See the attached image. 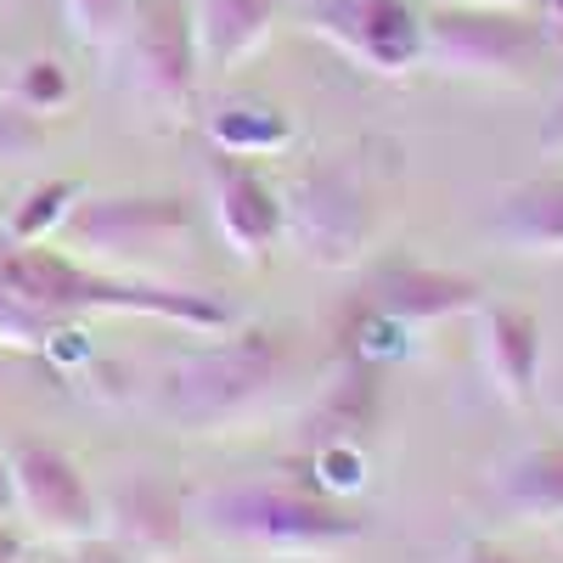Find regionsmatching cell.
<instances>
[{
	"label": "cell",
	"mask_w": 563,
	"mask_h": 563,
	"mask_svg": "<svg viewBox=\"0 0 563 563\" xmlns=\"http://www.w3.org/2000/svg\"><path fill=\"white\" fill-rule=\"evenodd\" d=\"M186 231H192V214H186L180 198H85L63 220L68 249L97 260L164 254L186 243Z\"/></svg>",
	"instance_id": "obj_8"
},
{
	"label": "cell",
	"mask_w": 563,
	"mask_h": 563,
	"mask_svg": "<svg viewBox=\"0 0 563 563\" xmlns=\"http://www.w3.org/2000/svg\"><path fill=\"white\" fill-rule=\"evenodd\" d=\"M209 214L220 243L238 260H265L282 243V198L276 186L238 153H220L209 164Z\"/></svg>",
	"instance_id": "obj_9"
},
{
	"label": "cell",
	"mask_w": 563,
	"mask_h": 563,
	"mask_svg": "<svg viewBox=\"0 0 563 563\" xmlns=\"http://www.w3.org/2000/svg\"><path fill=\"white\" fill-rule=\"evenodd\" d=\"M288 7L361 74L400 79L422 63V12H411V0H288Z\"/></svg>",
	"instance_id": "obj_5"
},
{
	"label": "cell",
	"mask_w": 563,
	"mask_h": 563,
	"mask_svg": "<svg viewBox=\"0 0 563 563\" xmlns=\"http://www.w3.org/2000/svg\"><path fill=\"white\" fill-rule=\"evenodd\" d=\"M63 18H68L79 45L108 52V45L119 40V29H124V18H130V0H63Z\"/></svg>",
	"instance_id": "obj_18"
},
{
	"label": "cell",
	"mask_w": 563,
	"mask_h": 563,
	"mask_svg": "<svg viewBox=\"0 0 563 563\" xmlns=\"http://www.w3.org/2000/svg\"><path fill=\"white\" fill-rule=\"evenodd\" d=\"M496 507L525 525H558L563 519V440H541L519 456L496 462L490 474Z\"/></svg>",
	"instance_id": "obj_12"
},
{
	"label": "cell",
	"mask_w": 563,
	"mask_h": 563,
	"mask_svg": "<svg viewBox=\"0 0 563 563\" xmlns=\"http://www.w3.org/2000/svg\"><path fill=\"white\" fill-rule=\"evenodd\" d=\"M0 563H18V547H12L7 536H0Z\"/></svg>",
	"instance_id": "obj_23"
},
{
	"label": "cell",
	"mask_w": 563,
	"mask_h": 563,
	"mask_svg": "<svg viewBox=\"0 0 563 563\" xmlns=\"http://www.w3.org/2000/svg\"><path fill=\"white\" fill-rule=\"evenodd\" d=\"M451 563H525V558H512V552H501V547H490V541H479V547H462Z\"/></svg>",
	"instance_id": "obj_21"
},
{
	"label": "cell",
	"mask_w": 563,
	"mask_h": 563,
	"mask_svg": "<svg viewBox=\"0 0 563 563\" xmlns=\"http://www.w3.org/2000/svg\"><path fill=\"white\" fill-rule=\"evenodd\" d=\"M102 525L135 558H175L180 536H186V512H180V501L164 485L135 479V485H119V496L102 507Z\"/></svg>",
	"instance_id": "obj_13"
},
{
	"label": "cell",
	"mask_w": 563,
	"mask_h": 563,
	"mask_svg": "<svg viewBox=\"0 0 563 563\" xmlns=\"http://www.w3.org/2000/svg\"><path fill=\"white\" fill-rule=\"evenodd\" d=\"M541 153H547V158H563V97L552 102V113H547V124H541Z\"/></svg>",
	"instance_id": "obj_20"
},
{
	"label": "cell",
	"mask_w": 563,
	"mask_h": 563,
	"mask_svg": "<svg viewBox=\"0 0 563 563\" xmlns=\"http://www.w3.org/2000/svg\"><path fill=\"white\" fill-rule=\"evenodd\" d=\"M74 198H79V192H74L68 180L34 186V192L12 209V220H7V231H0V238H7V243H45L52 231H63V220H68Z\"/></svg>",
	"instance_id": "obj_16"
},
{
	"label": "cell",
	"mask_w": 563,
	"mask_h": 563,
	"mask_svg": "<svg viewBox=\"0 0 563 563\" xmlns=\"http://www.w3.org/2000/svg\"><path fill=\"white\" fill-rule=\"evenodd\" d=\"M63 97H68V74L57 63H29L18 74V102L29 113H52V108H63Z\"/></svg>",
	"instance_id": "obj_19"
},
{
	"label": "cell",
	"mask_w": 563,
	"mask_h": 563,
	"mask_svg": "<svg viewBox=\"0 0 563 563\" xmlns=\"http://www.w3.org/2000/svg\"><path fill=\"white\" fill-rule=\"evenodd\" d=\"M108 52L119 57V79L141 108L180 113L192 102L203 68H198V40H192L186 0H141V7H130Z\"/></svg>",
	"instance_id": "obj_4"
},
{
	"label": "cell",
	"mask_w": 563,
	"mask_h": 563,
	"mask_svg": "<svg viewBox=\"0 0 563 563\" xmlns=\"http://www.w3.org/2000/svg\"><path fill=\"white\" fill-rule=\"evenodd\" d=\"M496 238L530 260L563 254V180H525L512 192H501Z\"/></svg>",
	"instance_id": "obj_15"
},
{
	"label": "cell",
	"mask_w": 563,
	"mask_h": 563,
	"mask_svg": "<svg viewBox=\"0 0 563 563\" xmlns=\"http://www.w3.org/2000/svg\"><path fill=\"white\" fill-rule=\"evenodd\" d=\"M282 389V350L254 333V339H225L198 355L169 366L158 389V411L180 434H231L249 417H260Z\"/></svg>",
	"instance_id": "obj_1"
},
{
	"label": "cell",
	"mask_w": 563,
	"mask_h": 563,
	"mask_svg": "<svg viewBox=\"0 0 563 563\" xmlns=\"http://www.w3.org/2000/svg\"><path fill=\"white\" fill-rule=\"evenodd\" d=\"M378 305L400 321H445V316H462V310H479L485 288L467 276H451V271L389 265L378 276Z\"/></svg>",
	"instance_id": "obj_14"
},
{
	"label": "cell",
	"mask_w": 563,
	"mask_h": 563,
	"mask_svg": "<svg viewBox=\"0 0 563 563\" xmlns=\"http://www.w3.org/2000/svg\"><path fill=\"white\" fill-rule=\"evenodd\" d=\"M12 512H18V496H12V467H7V451H0V530H7Z\"/></svg>",
	"instance_id": "obj_22"
},
{
	"label": "cell",
	"mask_w": 563,
	"mask_h": 563,
	"mask_svg": "<svg viewBox=\"0 0 563 563\" xmlns=\"http://www.w3.org/2000/svg\"><path fill=\"white\" fill-rule=\"evenodd\" d=\"M479 372L490 389L512 406H525L541 378V333L536 316L512 310V305H479Z\"/></svg>",
	"instance_id": "obj_11"
},
{
	"label": "cell",
	"mask_w": 563,
	"mask_h": 563,
	"mask_svg": "<svg viewBox=\"0 0 563 563\" xmlns=\"http://www.w3.org/2000/svg\"><path fill=\"white\" fill-rule=\"evenodd\" d=\"M282 238H294L305 260L316 265H350L372 243V203L361 180L344 169H310L294 180L282 203Z\"/></svg>",
	"instance_id": "obj_7"
},
{
	"label": "cell",
	"mask_w": 563,
	"mask_h": 563,
	"mask_svg": "<svg viewBox=\"0 0 563 563\" xmlns=\"http://www.w3.org/2000/svg\"><path fill=\"white\" fill-rule=\"evenodd\" d=\"M203 525L260 558H333L361 536V519L288 485H225L198 501Z\"/></svg>",
	"instance_id": "obj_2"
},
{
	"label": "cell",
	"mask_w": 563,
	"mask_h": 563,
	"mask_svg": "<svg viewBox=\"0 0 563 563\" xmlns=\"http://www.w3.org/2000/svg\"><path fill=\"white\" fill-rule=\"evenodd\" d=\"M547 57V18L525 7L462 0L422 18V63L456 79H525Z\"/></svg>",
	"instance_id": "obj_3"
},
{
	"label": "cell",
	"mask_w": 563,
	"mask_h": 563,
	"mask_svg": "<svg viewBox=\"0 0 563 563\" xmlns=\"http://www.w3.org/2000/svg\"><path fill=\"white\" fill-rule=\"evenodd\" d=\"M7 467H12V496L18 512L29 519L34 536L79 547L90 536H102V501L85 485L79 462L45 440H12L7 445Z\"/></svg>",
	"instance_id": "obj_6"
},
{
	"label": "cell",
	"mask_w": 563,
	"mask_h": 563,
	"mask_svg": "<svg viewBox=\"0 0 563 563\" xmlns=\"http://www.w3.org/2000/svg\"><path fill=\"white\" fill-rule=\"evenodd\" d=\"M282 7H288V0H186V12H192V40H198V68L203 74L243 68L271 40Z\"/></svg>",
	"instance_id": "obj_10"
},
{
	"label": "cell",
	"mask_w": 563,
	"mask_h": 563,
	"mask_svg": "<svg viewBox=\"0 0 563 563\" xmlns=\"http://www.w3.org/2000/svg\"><path fill=\"white\" fill-rule=\"evenodd\" d=\"M214 141H220V153L260 158V153H276L282 141H288V124L265 108H225L214 119Z\"/></svg>",
	"instance_id": "obj_17"
}]
</instances>
